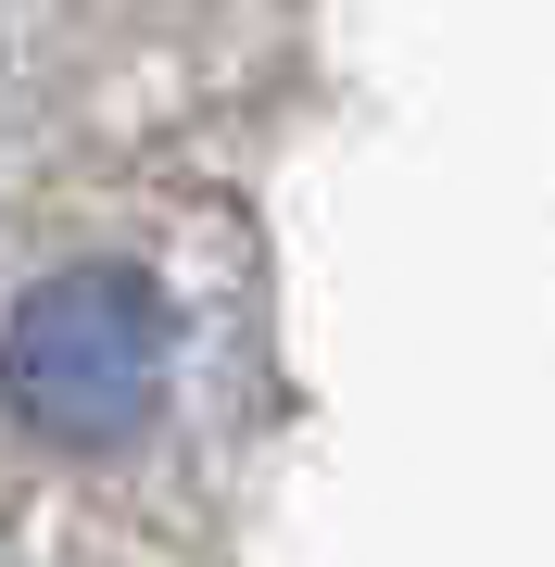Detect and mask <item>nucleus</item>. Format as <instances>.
<instances>
[{
	"instance_id": "nucleus-1",
	"label": "nucleus",
	"mask_w": 555,
	"mask_h": 567,
	"mask_svg": "<svg viewBox=\"0 0 555 567\" xmlns=\"http://www.w3.org/2000/svg\"><path fill=\"white\" fill-rule=\"evenodd\" d=\"M0 404L39 442L102 454L165 404V290L126 265H63L0 328Z\"/></svg>"
}]
</instances>
